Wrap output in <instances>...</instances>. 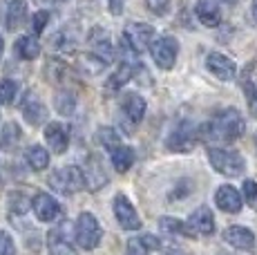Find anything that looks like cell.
<instances>
[{
  "label": "cell",
  "instance_id": "cell-29",
  "mask_svg": "<svg viewBox=\"0 0 257 255\" xmlns=\"http://www.w3.org/2000/svg\"><path fill=\"white\" fill-rule=\"evenodd\" d=\"M96 141L98 144H103L107 150L116 148V146H121V137H118V132L114 128H101V130L96 132Z\"/></svg>",
  "mask_w": 257,
  "mask_h": 255
},
{
  "label": "cell",
  "instance_id": "cell-9",
  "mask_svg": "<svg viewBox=\"0 0 257 255\" xmlns=\"http://www.w3.org/2000/svg\"><path fill=\"white\" fill-rule=\"evenodd\" d=\"M87 45L94 56L103 58L105 63H110L114 58V47H112V41H110V34L107 29L103 27H92L90 34H87Z\"/></svg>",
  "mask_w": 257,
  "mask_h": 255
},
{
  "label": "cell",
  "instance_id": "cell-34",
  "mask_svg": "<svg viewBox=\"0 0 257 255\" xmlns=\"http://www.w3.org/2000/svg\"><path fill=\"white\" fill-rule=\"evenodd\" d=\"M125 255H148V246L143 244V239L132 237L130 242H127V251H125Z\"/></svg>",
  "mask_w": 257,
  "mask_h": 255
},
{
  "label": "cell",
  "instance_id": "cell-4",
  "mask_svg": "<svg viewBox=\"0 0 257 255\" xmlns=\"http://www.w3.org/2000/svg\"><path fill=\"white\" fill-rule=\"evenodd\" d=\"M103 237V230L98 226L96 217L92 213H81L76 219V228H74V239L81 248L85 251H94V248L101 244Z\"/></svg>",
  "mask_w": 257,
  "mask_h": 255
},
{
  "label": "cell",
  "instance_id": "cell-25",
  "mask_svg": "<svg viewBox=\"0 0 257 255\" xmlns=\"http://www.w3.org/2000/svg\"><path fill=\"white\" fill-rule=\"evenodd\" d=\"M21 144V128L18 123H7L3 128V135H0V150H5V153H12L16 146Z\"/></svg>",
  "mask_w": 257,
  "mask_h": 255
},
{
  "label": "cell",
  "instance_id": "cell-11",
  "mask_svg": "<svg viewBox=\"0 0 257 255\" xmlns=\"http://www.w3.org/2000/svg\"><path fill=\"white\" fill-rule=\"evenodd\" d=\"M32 208H34V213H36V217L41 219V222H47V224L54 222V219L61 215V204H58L49 193H38L32 202Z\"/></svg>",
  "mask_w": 257,
  "mask_h": 255
},
{
  "label": "cell",
  "instance_id": "cell-39",
  "mask_svg": "<svg viewBox=\"0 0 257 255\" xmlns=\"http://www.w3.org/2000/svg\"><path fill=\"white\" fill-rule=\"evenodd\" d=\"M107 7H110V12L114 16H118L123 12V0H107Z\"/></svg>",
  "mask_w": 257,
  "mask_h": 255
},
{
  "label": "cell",
  "instance_id": "cell-24",
  "mask_svg": "<svg viewBox=\"0 0 257 255\" xmlns=\"http://www.w3.org/2000/svg\"><path fill=\"white\" fill-rule=\"evenodd\" d=\"M14 50H16V56L25 58V61H34L41 54V43L36 36H21L14 45Z\"/></svg>",
  "mask_w": 257,
  "mask_h": 255
},
{
  "label": "cell",
  "instance_id": "cell-41",
  "mask_svg": "<svg viewBox=\"0 0 257 255\" xmlns=\"http://www.w3.org/2000/svg\"><path fill=\"white\" fill-rule=\"evenodd\" d=\"M250 16H253V21L257 23V0H253V9H250Z\"/></svg>",
  "mask_w": 257,
  "mask_h": 255
},
{
  "label": "cell",
  "instance_id": "cell-44",
  "mask_svg": "<svg viewBox=\"0 0 257 255\" xmlns=\"http://www.w3.org/2000/svg\"><path fill=\"white\" fill-rule=\"evenodd\" d=\"M255 146H257V137H255Z\"/></svg>",
  "mask_w": 257,
  "mask_h": 255
},
{
  "label": "cell",
  "instance_id": "cell-35",
  "mask_svg": "<svg viewBox=\"0 0 257 255\" xmlns=\"http://www.w3.org/2000/svg\"><path fill=\"white\" fill-rule=\"evenodd\" d=\"M246 96H248V110L257 119V85L255 83H246Z\"/></svg>",
  "mask_w": 257,
  "mask_h": 255
},
{
  "label": "cell",
  "instance_id": "cell-21",
  "mask_svg": "<svg viewBox=\"0 0 257 255\" xmlns=\"http://www.w3.org/2000/svg\"><path fill=\"white\" fill-rule=\"evenodd\" d=\"M137 65H141V63H127V61H123L121 63V67L112 74L110 78H107V83H105V87L110 92H116V90H121L123 85H125L127 81H130L132 76H135V70H137Z\"/></svg>",
  "mask_w": 257,
  "mask_h": 255
},
{
  "label": "cell",
  "instance_id": "cell-12",
  "mask_svg": "<svg viewBox=\"0 0 257 255\" xmlns=\"http://www.w3.org/2000/svg\"><path fill=\"white\" fill-rule=\"evenodd\" d=\"M45 141L49 144L52 153L56 155L65 153L67 146H70V130L63 123H58V121H52V123L45 125Z\"/></svg>",
  "mask_w": 257,
  "mask_h": 255
},
{
  "label": "cell",
  "instance_id": "cell-14",
  "mask_svg": "<svg viewBox=\"0 0 257 255\" xmlns=\"http://www.w3.org/2000/svg\"><path fill=\"white\" fill-rule=\"evenodd\" d=\"M188 226L195 235H212L215 233V217H212L208 206H199L195 213L188 217Z\"/></svg>",
  "mask_w": 257,
  "mask_h": 255
},
{
  "label": "cell",
  "instance_id": "cell-45",
  "mask_svg": "<svg viewBox=\"0 0 257 255\" xmlns=\"http://www.w3.org/2000/svg\"><path fill=\"white\" fill-rule=\"evenodd\" d=\"M52 3H58V0H52Z\"/></svg>",
  "mask_w": 257,
  "mask_h": 255
},
{
  "label": "cell",
  "instance_id": "cell-23",
  "mask_svg": "<svg viewBox=\"0 0 257 255\" xmlns=\"http://www.w3.org/2000/svg\"><path fill=\"white\" fill-rule=\"evenodd\" d=\"M110 157H112V166H114L116 173H125L135 164V150L130 146H123V144L116 146V148L110 150Z\"/></svg>",
  "mask_w": 257,
  "mask_h": 255
},
{
  "label": "cell",
  "instance_id": "cell-43",
  "mask_svg": "<svg viewBox=\"0 0 257 255\" xmlns=\"http://www.w3.org/2000/svg\"><path fill=\"white\" fill-rule=\"evenodd\" d=\"M224 3H237V0H224Z\"/></svg>",
  "mask_w": 257,
  "mask_h": 255
},
{
  "label": "cell",
  "instance_id": "cell-27",
  "mask_svg": "<svg viewBox=\"0 0 257 255\" xmlns=\"http://www.w3.org/2000/svg\"><path fill=\"white\" fill-rule=\"evenodd\" d=\"M25 159H27V164L32 166L34 170H45L49 166V153L43 146H32V148L25 153Z\"/></svg>",
  "mask_w": 257,
  "mask_h": 255
},
{
  "label": "cell",
  "instance_id": "cell-33",
  "mask_svg": "<svg viewBox=\"0 0 257 255\" xmlns=\"http://www.w3.org/2000/svg\"><path fill=\"white\" fill-rule=\"evenodd\" d=\"M27 208H32V202H29L25 195H21V193H16L12 197V210L14 213H27Z\"/></svg>",
  "mask_w": 257,
  "mask_h": 255
},
{
  "label": "cell",
  "instance_id": "cell-28",
  "mask_svg": "<svg viewBox=\"0 0 257 255\" xmlns=\"http://www.w3.org/2000/svg\"><path fill=\"white\" fill-rule=\"evenodd\" d=\"M159 226L164 233L168 235H186V237H195V233L190 230L188 224H184L181 219H175V217H161L159 219Z\"/></svg>",
  "mask_w": 257,
  "mask_h": 255
},
{
  "label": "cell",
  "instance_id": "cell-42",
  "mask_svg": "<svg viewBox=\"0 0 257 255\" xmlns=\"http://www.w3.org/2000/svg\"><path fill=\"white\" fill-rule=\"evenodd\" d=\"M3 50H5V43H3V36H0V56H3Z\"/></svg>",
  "mask_w": 257,
  "mask_h": 255
},
{
  "label": "cell",
  "instance_id": "cell-36",
  "mask_svg": "<svg viewBox=\"0 0 257 255\" xmlns=\"http://www.w3.org/2000/svg\"><path fill=\"white\" fill-rule=\"evenodd\" d=\"M168 3H170V0H146L148 9H150V12H152V14H157V16H161V14H164V12H166Z\"/></svg>",
  "mask_w": 257,
  "mask_h": 255
},
{
  "label": "cell",
  "instance_id": "cell-32",
  "mask_svg": "<svg viewBox=\"0 0 257 255\" xmlns=\"http://www.w3.org/2000/svg\"><path fill=\"white\" fill-rule=\"evenodd\" d=\"M0 255H16V244L7 230H0Z\"/></svg>",
  "mask_w": 257,
  "mask_h": 255
},
{
  "label": "cell",
  "instance_id": "cell-22",
  "mask_svg": "<svg viewBox=\"0 0 257 255\" xmlns=\"http://www.w3.org/2000/svg\"><path fill=\"white\" fill-rule=\"evenodd\" d=\"M27 21V3L25 0H9L7 7V29L16 32Z\"/></svg>",
  "mask_w": 257,
  "mask_h": 255
},
{
  "label": "cell",
  "instance_id": "cell-19",
  "mask_svg": "<svg viewBox=\"0 0 257 255\" xmlns=\"http://www.w3.org/2000/svg\"><path fill=\"white\" fill-rule=\"evenodd\" d=\"M195 14L201 25H206V27H217L221 23V12L215 5V0H197Z\"/></svg>",
  "mask_w": 257,
  "mask_h": 255
},
{
  "label": "cell",
  "instance_id": "cell-8",
  "mask_svg": "<svg viewBox=\"0 0 257 255\" xmlns=\"http://www.w3.org/2000/svg\"><path fill=\"white\" fill-rule=\"evenodd\" d=\"M114 215H116V222L121 224V228H125V230H139L141 228L139 213H137L135 206L130 204V199L121 193L114 197Z\"/></svg>",
  "mask_w": 257,
  "mask_h": 255
},
{
  "label": "cell",
  "instance_id": "cell-6",
  "mask_svg": "<svg viewBox=\"0 0 257 255\" xmlns=\"http://www.w3.org/2000/svg\"><path fill=\"white\" fill-rule=\"evenodd\" d=\"M197 139H199V130H197L190 121H181V123L170 132L166 146L170 150H175V153H188V150L195 148Z\"/></svg>",
  "mask_w": 257,
  "mask_h": 255
},
{
  "label": "cell",
  "instance_id": "cell-7",
  "mask_svg": "<svg viewBox=\"0 0 257 255\" xmlns=\"http://www.w3.org/2000/svg\"><path fill=\"white\" fill-rule=\"evenodd\" d=\"M150 52L155 63L161 70H172L177 61V54H179V45H177V41L172 36H161L150 45Z\"/></svg>",
  "mask_w": 257,
  "mask_h": 255
},
{
  "label": "cell",
  "instance_id": "cell-30",
  "mask_svg": "<svg viewBox=\"0 0 257 255\" xmlns=\"http://www.w3.org/2000/svg\"><path fill=\"white\" fill-rule=\"evenodd\" d=\"M16 92H18V83L16 81H9V78L0 81V105L12 103L14 96H16Z\"/></svg>",
  "mask_w": 257,
  "mask_h": 255
},
{
  "label": "cell",
  "instance_id": "cell-3",
  "mask_svg": "<svg viewBox=\"0 0 257 255\" xmlns=\"http://www.w3.org/2000/svg\"><path fill=\"white\" fill-rule=\"evenodd\" d=\"M49 186L63 195H72L85 188L87 181H85V175H83V168L67 166V168H58L49 175Z\"/></svg>",
  "mask_w": 257,
  "mask_h": 255
},
{
  "label": "cell",
  "instance_id": "cell-18",
  "mask_svg": "<svg viewBox=\"0 0 257 255\" xmlns=\"http://www.w3.org/2000/svg\"><path fill=\"white\" fill-rule=\"evenodd\" d=\"M215 204L224 213H239L241 210V195L233 186H219L215 193Z\"/></svg>",
  "mask_w": 257,
  "mask_h": 255
},
{
  "label": "cell",
  "instance_id": "cell-20",
  "mask_svg": "<svg viewBox=\"0 0 257 255\" xmlns=\"http://www.w3.org/2000/svg\"><path fill=\"white\" fill-rule=\"evenodd\" d=\"M146 101L139 94H125L123 99V114L130 123H141V119L146 116Z\"/></svg>",
  "mask_w": 257,
  "mask_h": 255
},
{
  "label": "cell",
  "instance_id": "cell-1",
  "mask_svg": "<svg viewBox=\"0 0 257 255\" xmlns=\"http://www.w3.org/2000/svg\"><path fill=\"white\" fill-rule=\"evenodd\" d=\"M246 130L244 116L239 114V110L235 107H226V110L217 112L215 116L199 130L201 139L208 141H221V144H230V141H237Z\"/></svg>",
  "mask_w": 257,
  "mask_h": 255
},
{
  "label": "cell",
  "instance_id": "cell-5",
  "mask_svg": "<svg viewBox=\"0 0 257 255\" xmlns=\"http://www.w3.org/2000/svg\"><path fill=\"white\" fill-rule=\"evenodd\" d=\"M152 38H155L152 25H148V23H130V25L125 27V32H123L121 41L125 43L132 52L141 54L152 45Z\"/></svg>",
  "mask_w": 257,
  "mask_h": 255
},
{
  "label": "cell",
  "instance_id": "cell-2",
  "mask_svg": "<svg viewBox=\"0 0 257 255\" xmlns=\"http://www.w3.org/2000/svg\"><path fill=\"white\" fill-rule=\"evenodd\" d=\"M208 161L210 166L224 177H239L246 168L244 157L235 150H224V148H208Z\"/></svg>",
  "mask_w": 257,
  "mask_h": 255
},
{
  "label": "cell",
  "instance_id": "cell-37",
  "mask_svg": "<svg viewBox=\"0 0 257 255\" xmlns=\"http://www.w3.org/2000/svg\"><path fill=\"white\" fill-rule=\"evenodd\" d=\"M244 197L248 199V202H255V199H257V184L253 179H246L244 181Z\"/></svg>",
  "mask_w": 257,
  "mask_h": 255
},
{
  "label": "cell",
  "instance_id": "cell-13",
  "mask_svg": "<svg viewBox=\"0 0 257 255\" xmlns=\"http://www.w3.org/2000/svg\"><path fill=\"white\" fill-rule=\"evenodd\" d=\"M206 65H208V70L217 78H221V81H233L235 74H237V65L230 61L228 56H224V54H219V52L208 54V58H206Z\"/></svg>",
  "mask_w": 257,
  "mask_h": 255
},
{
  "label": "cell",
  "instance_id": "cell-26",
  "mask_svg": "<svg viewBox=\"0 0 257 255\" xmlns=\"http://www.w3.org/2000/svg\"><path fill=\"white\" fill-rule=\"evenodd\" d=\"M54 107H56L58 114H63V116L74 114V110H76V96H74V92H70V90L56 92V96H54Z\"/></svg>",
  "mask_w": 257,
  "mask_h": 255
},
{
  "label": "cell",
  "instance_id": "cell-16",
  "mask_svg": "<svg viewBox=\"0 0 257 255\" xmlns=\"http://www.w3.org/2000/svg\"><path fill=\"white\" fill-rule=\"evenodd\" d=\"M224 239L239 251H253L255 248V235L246 226H228L224 230Z\"/></svg>",
  "mask_w": 257,
  "mask_h": 255
},
{
  "label": "cell",
  "instance_id": "cell-31",
  "mask_svg": "<svg viewBox=\"0 0 257 255\" xmlns=\"http://www.w3.org/2000/svg\"><path fill=\"white\" fill-rule=\"evenodd\" d=\"M47 23H49V12H36L32 16V27H34V36H38V34L43 32V29L47 27Z\"/></svg>",
  "mask_w": 257,
  "mask_h": 255
},
{
  "label": "cell",
  "instance_id": "cell-17",
  "mask_svg": "<svg viewBox=\"0 0 257 255\" xmlns=\"http://www.w3.org/2000/svg\"><path fill=\"white\" fill-rule=\"evenodd\" d=\"M83 175H85L87 188H90V190H96V188H101L103 184H107L105 166H103V161L98 159L96 155H90V159H87L85 168H83Z\"/></svg>",
  "mask_w": 257,
  "mask_h": 255
},
{
  "label": "cell",
  "instance_id": "cell-15",
  "mask_svg": "<svg viewBox=\"0 0 257 255\" xmlns=\"http://www.w3.org/2000/svg\"><path fill=\"white\" fill-rule=\"evenodd\" d=\"M67 226H70V224L52 228V233H49V237H47L49 255H76L70 239H67Z\"/></svg>",
  "mask_w": 257,
  "mask_h": 255
},
{
  "label": "cell",
  "instance_id": "cell-40",
  "mask_svg": "<svg viewBox=\"0 0 257 255\" xmlns=\"http://www.w3.org/2000/svg\"><path fill=\"white\" fill-rule=\"evenodd\" d=\"M164 255H184V253H181L179 248H166Z\"/></svg>",
  "mask_w": 257,
  "mask_h": 255
},
{
  "label": "cell",
  "instance_id": "cell-38",
  "mask_svg": "<svg viewBox=\"0 0 257 255\" xmlns=\"http://www.w3.org/2000/svg\"><path fill=\"white\" fill-rule=\"evenodd\" d=\"M143 244L148 246V251H157V248H161V242L155 237V235H143Z\"/></svg>",
  "mask_w": 257,
  "mask_h": 255
},
{
  "label": "cell",
  "instance_id": "cell-10",
  "mask_svg": "<svg viewBox=\"0 0 257 255\" xmlns=\"http://www.w3.org/2000/svg\"><path fill=\"white\" fill-rule=\"evenodd\" d=\"M21 110H23V114H25V119H27L29 125H41L43 121H45V116H47L45 103L38 99L36 92H27V94L23 96Z\"/></svg>",
  "mask_w": 257,
  "mask_h": 255
}]
</instances>
